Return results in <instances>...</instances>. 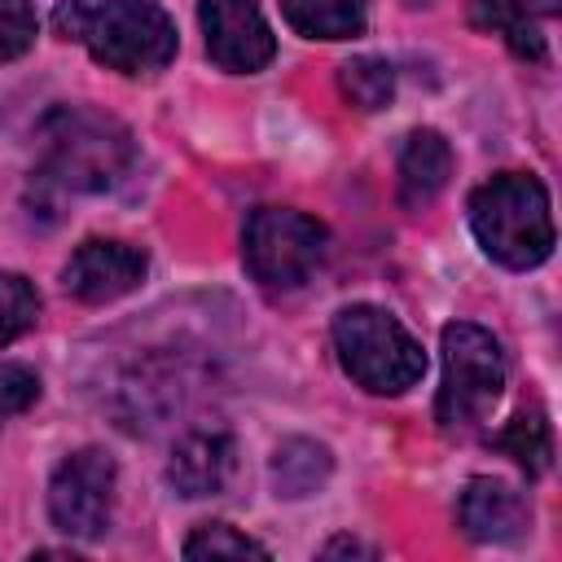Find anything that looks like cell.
Wrapping results in <instances>:
<instances>
[{
    "label": "cell",
    "mask_w": 562,
    "mask_h": 562,
    "mask_svg": "<svg viewBox=\"0 0 562 562\" xmlns=\"http://www.w3.org/2000/svg\"><path fill=\"white\" fill-rule=\"evenodd\" d=\"M40 321V294L22 272H0V347Z\"/></svg>",
    "instance_id": "obj_18"
},
{
    "label": "cell",
    "mask_w": 562,
    "mask_h": 562,
    "mask_svg": "<svg viewBox=\"0 0 562 562\" xmlns=\"http://www.w3.org/2000/svg\"><path fill=\"white\" fill-rule=\"evenodd\" d=\"M408 4H430V0H408Z\"/></svg>",
    "instance_id": "obj_24"
},
{
    "label": "cell",
    "mask_w": 562,
    "mask_h": 562,
    "mask_svg": "<svg viewBox=\"0 0 562 562\" xmlns=\"http://www.w3.org/2000/svg\"><path fill=\"white\" fill-rule=\"evenodd\" d=\"M334 470V457L316 439H285L272 452V487L277 496H312Z\"/></svg>",
    "instance_id": "obj_15"
},
{
    "label": "cell",
    "mask_w": 562,
    "mask_h": 562,
    "mask_svg": "<svg viewBox=\"0 0 562 562\" xmlns=\"http://www.w3.org/2000/svg\"><path fill=\"white\" fill-rule=\"evenodd\" d=\"M505 391V351L501 342L470 321L443 329V386L435 400V417L448 435L474 430Z\"/></svg>",
    "instance_id": "obj_5"
},
{
    "label": "cell",
    "mask_w": 562,
    "mask_h": 562,
    "mask_svg": "<svg viewBox=\"0 0 562 562\" xmlns=\"http://www.w3.org/2000/svg\"><path fill=\"white\" fill-rule=\"evenodd\" d=\"M40 395V378L26 364H0V417L31 408Z\"/></svg>",
    "instance_id": "obj_21"
},
{
    "label": "cell",
    "mask_w": 562,
    "mask_h": 562,
    "mask_svg": "<svg viewBox=\"0 0 562 562\" xmlns=\"http://www.w3.org/2000/svg\"><path fill=\"white\" fill-rule=\"evenodd\" d=\"M35 31H40V18L31 0H0V66L22 57L35 44Z\"/></svg>",
    "instance_id": "obj_20"
},
{
    "label": "cell",
    "mask_w": 562,
    "mask_h": 562,
    "mask_svg": "<svg viewBox=\"0 0 562 562\" xmlns=\"http://www.w3.org/2000/svg\"><path fill=\"white\" fill-rule=\"evenodd\" d=\"M233 461H237V448L224 430H193L176 443L167 461V483L180 496H211L228 483Z\"/></svg>",
    "instance_id": "obj_11"
},
{
    "label": "cell",
    "mask_w": 562,
    "mask_h": 562,
    "mask_svg": "<svg viewBox=\"0 0 562 562\" xmlns=\"http://www.w3.org/2000/svg\"><path fill=\"white\" fill-rule=\"evenodd\" d=\"M342 553H351V558H378L373 544H360V540H351V536H338V540H329V544L321 549V558H342Z\"/></svg>",
    "instance_id": "obj_22"
},
{
    "label": "cell",
    "mask_w": 562,
    "mask_h": 562,
    "mask_svg": "<svg viewBox=\"0 0 562 562\" xmlns=\"http://www.w3.org/2000/svg\"><path fill=\"white\" fill-rule=\"evenodd\" d=\"M452 176V149L435 127H417L404 136L400 149V206L422 211L439 198V189Z\"/></svg>",
    "instance_id": "obj_12"
},
{
    "label": "cell",
    "mask_w": 562,
    "mask_h": 562,
    "mask_svg": "<svg viewBox=\"0 0 562 562\" xmlns=\"http://www.w3.org/2000/svg\"><path fill=\"white\" fill-rule=\"evenodd\" d=\"M338 88L356 110H382L395 97V66L386 57H351L338 70Z\"/></svg>",
    "instance_id": "obj_17"
},
{
    "label": "cell",
    "mask_w": 562,
    "mask_h": 562,
    "mask_svg": "<svg viewBox=\"0 0 562 562\" xmlns=\"http://www.w3.org/2000/svg\"><path fill=\"white\" fill-rule=\"evenodd\" d=\"M246 553L268 558V544H259V540L233 531L228 522H206V527H198V531L184 540V558H246Z\"/></svg>",
    "instance_id": "obj_19"
},
{
    "label": "cell",
    "mask_w": 562,
    "mask_h": 562,
    "mask_svg": "<svg viewBox=\"0 0 562 562\" xmlns=\"http://www.w3.org/2000/svg\"><path fill=\"white\" fill-rule=\"evenodd\" d=\"M281 13L307 40H351L369 22V0H281Z\"/></svg>",
    "instance_id": "obj_13"
},
{
    "label": "cell",
    "mask_w": 562,
    "mask_h": 562,
    "mask_svg": "<svg viewBox=\"0 0 562 562\" xmlns=\"http://www.w3.org/2000/svg\"><path fill=\"white\" fill-rule=\"evenodd\" d=\"M198 22L206 35V53L220 70L250 75V70H263L277 53V40L268 18L259 13V0H202Z\"/></svg>",
    "instance_id": "obj_8"
},
{
    "label": "cell",
    "mask_w": 562,
    "mask_h": 562,
    "mask_svg": "<svg viewBox=\"0 0 562 562\" xmlns=\"http://www.w3.org/2000/svg\"><path fill=\"white\" fill-rule=\"evenodd\" d=\"M149 272V259L145 250L127 246V241H105V237H92L83 241L66 268H61V285L83 299V303H110V299H123L132 294Z\"/></svg>",
    "instance_id": "obj_9"
},
{
    "label": "cell",
    "mask_w": 562,
    "mask_h": 562,
    "mask_svg": "<svg viewBox=\"0 0 562 562\" xmlns=\"http://www.w3.org/2000/svg\"><path fill=\"white\" fill-rule=\"evenodd\" d=\"M470 228L505 268H536L553 250L549 189L527 171H501L470 193Z\"/></svg>",
    "instance_id": "obj_3"
},
{
    "label": "cell",
    "mask_w": 562,
    "mask_h": 562,
    "mask_svg": "<svg viewBox=\"0 0 562 562\" xmlns=\"http://www.w3.org/2000/svg\"><path fill=\"white\" fill-rule=\"evenodd\" d=\"M470 26L501 35L509 53L522 61H544V35L518 0H470Z\"/></svg>",
    "instance_id": "obj_14"
},
{
    "label": "cell",
    "mask_w": 562,
    "mask_h": 562,
    "mask_svg": "<svg viewBox=\"0 0 562 562\" xmlns=\"http://www.w3.org/2000/svg\"><path fill=\"white\" fill-rule=\"evenodd\" d=\"M325 241L329 233L321 220L290 206H259L246 215L241 259L263 290H294L321 268Z\"/></svg>",
    "instance_id": "obj_6"
},
{
    "label": "cell",
    "mask_w": 562,
    "mask_h": 562,
    "mask_svg": "<svg viewBox=\"0 0 562 562\" xmlns=\"http://www.w3.org/2000/svg\"><path fill=\"white\" fill-rule=\"evenodd\" d=\"M457 518H461L470 540L505 544V540H518L531 527V505L505 479H470L465 492H461Z\"/></svg>",
    "instance_id": "obj_10"
},
{
    "label": "cell",
    "mask_w": 562,
    "mask_h": 562,
    "mask_svg": "<svg viewBox=\"0 0 562 562\" xmlns=\"http://www.w3.org/2000/svg\"><path fill=\"white\" fill-rule=\"evenodd\" d=\"M114 461L101 448H83L66 457L48 483V514L66 536L92 540L105 536L110 527V505H114Z\"/></svg>",
    "instance_id": "obj_7"
},
{
    "label": "cell",
    "mask_w": 562,
    "mask_h": 562,
    "mask_svg": "<svg viewBox=\"0 0 562 562\" xmlns=\"http://www.w3.org/2000/svg\"><path fill=\"white\" fill-rule=\"evenodd\" d=\"M136 145L132 132L92 105H53L40 119V176L70 193H101L123 180Z\"/></svg>",
    "instance_id": "obj_2"
},
{
    "label": "cell",
    "mask_w": 562,
    "mask_h": 562,
    "mask_svg": "<svg viewBox=\"0 0 562 562\" xmlns=\"http://www.w3.org/2000/svg\"><path fill=\"white\" fill-rule=\"evenodd\" d=\"M334 347L342 369L373 395H400L426 373L422 342L373 303H351L334 316Z\"/></svg>",
    "instance_id": "obj_4"
},
{
    "label": "cell",
    "mask_w": 562,
    "mask_h": 562,
    "mask_svg": "<svg viewBox=\"0 0 562 562\" xmlns=\"http://www.w3.org/2000/svg\"><path fill=\"white\" fill-rule=\"evenodd\" d=\"M492 448L509 452L531 479L549 470V457H553V435H549V422H544V408L540 404H527L501 435H492Z\"/></svg>",
    "instance_id": "obj_16"
},
{
    "label": "cell",
    "mask_w": 562,
    "mask_h": 562,
    "mask_svg": "<svg viewBox=\"0 0 562 562\" xmlns=\"http://www.w3.org/2000/svg\"><path fill=\"white\" fill-rule=\"evenodd\" d=\"M53 31L119 75H154L176 57V22L154 0H61Z\"/></svg>",
    "instance_id": "obj_1"
},
{
    "label": "cell",
    "mask_w": 562,
    "mask_h": 562,
    "mask_svg": "<svg viewBox=\"0 0 562 562\" xmlns=\"http://www.w3.org/2000/svg\"><path fill=\"white\" fill-rule=\"evenodd\" d=\"M518 4H522L527 13H558L562 0H518Z\"/></svg>",
    "instance_id": "obj_23"
}]
</instances>
